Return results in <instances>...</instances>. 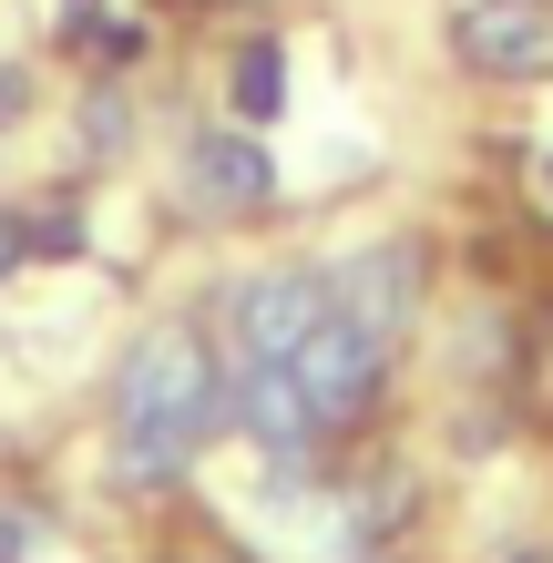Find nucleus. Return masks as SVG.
<instances>
[{
	"label": "nucleus",
	"instance_id": "obj_1",
	"mask_svg": "<svg viewBox=\"0 0 553 563\" xmlns=\"http://www.w3.org/2000/svg\"><path fill=\"white\" fill-rule=\"evenodd\" d=\"M225 420V389H215V358L195 328H154L134 339L113 379V441H123V482H175L195 451H206V430Z\"/></svg>",
	"mask_w": 553,
	"mask_h": 563
},
{
	"label": "nucleus",
	"instance_id": "obj_2",
	"mask_svg": "<svg viewBox=\"0 0 553 563\" xmlns=\"http://www.w3.org/2000/svg\"><path fill=\"white\" fill-rule=\"evenodd\" d=\"M379 358H389V339H369V328H360V318H339V308L308 328V349L287 358V369H298L318 430H349V420L379 400Z\"/></svg>",
	"mask_w": 553,
	"mask_h": 563
},
{
	"label": "nucleus",
	"instance_id": "obj_3",
	"mask_svg": "<svg viewBox=\"0 0 553 563\" xmlns=\"http://www.w3.org/2000/svg\"><path fill=\"white\" fill-rule=\"evenodd\" d=\"M451 52L493 82H543L553 73V0H462L451 11Z\"/></svg>",
	"mask_w": 553,
	"mask_h": 563
},
{
	"label": "nucleus",
	"instance_id": "obj_4",
	"mask_svg": "<svg viewBox=\"0 0 553 563\" xmlns=\"http://www.w3.org/2000/svg\"><path fill=\"white\" fill-rule=\"evenodd\" d=\"M225 318H236V349H246V369H287V358L308 349V328L329 318V277H308V267L246 277L236 297H225Z\"/></svg>",
	"mask_w": 553,
	"mask_h": 563
},
{
	"label": "nucleus",
	"instance_id": "obj_5",
	"mask_svg": "<svg viewBox=\"0 0 553 563\" xmlns=\"http://www.w3.org/2000/svg\"><path fill=\"white\" fill-rule=\"evenodd\" d=\"M329 308L360 318L369 339H400L410 308H420V246H360V256L329 277Z\"/></svg>",
	"mask_w": 553,
	"mask_h": 563
},
{
	"label": "nucleus",
	"instance_id": "obj_6",
	"mask_svg": "<svg viewBox=\"0 0 553 563\" xmlns=\"http://www.w3.org/2000/svg\"><path fill=\"white\" fill-rule=\"evenodd\" d=\"M185 195L206 216H256L277 195V164H267V144L256 134H195L185 144Z\"/></svg>",
	"mask_w": 553,
	"mask_h": 563
},
{
	"label": "nucleus",
	"instance_id": "obj_7",
	"mask_svg": "<svg viewBox=\"0 0 553 563\" xmlns=\"http://www.w3.org/2000/svg\"><path fill=\"white\" fill-rule=\"evenodd\" d=\"M246 430L277 451V472H298V461H308V441H318V410H308L298 369H246Z\"/></svg>",
	"mask_w": 553,
	"mask_h": 563
},
{
	"label": "nucleus",
	"instance_id": "obj_8",
	"mask_svg": "<svg viewBox=\"0 0 553 563\" xmlns=\"http://www.w3.org/2000/svg\"><path fill=\"white\" fill-rule=\"evenodd\" d=\"M277 103H287V52H277V42H246V52H236V113L267 123Z\"/></svg>",
	"mask_w": 553,
	"mask_h": 563
},
{
	"label": "nucleus",
	"instance_id": "obj_9",
	"mask_svg": "<svg viewBox=\"0 0 553 563\" xmlns=\"http://www.w3.org/2000/svg\"><path fill=\"white\" fill-rule=\"evenodd\" d=\"M134 144V103L123 92H82V154H123Z\"/></svg>",
	"mask_w": 553,
	"mask_h": 563
},
{
	"label": "nucleus",
	"instance_id": "obj_10",
	"mask_svg": "<svg viewBox=\"0 0 553 563\" xmlns=\"http://www.w3.org/2000/svg\"><path fill=\"white\" fill-rule=\"evenodd\" d=\"M31 543H42V522H31V512H0V563H31Z\"/></svg>",
	"mask_w": 553,
	"mask_h": 563
},
{
	"label": "nucleus",
	"instance_id": "obj_11",
	"mask_svg": "<svg viewBox=\"0 0 553 563\" xmlns=\"http://www.w3.org/2000/svg\"><path fill=\"white\" fill-rule=\"evenodd\" d=\"M21 256H42V246H31V225H21V216H0V267H21Z\"/></svg>",
	"mask_w": 553,
	"mask_h": 563
},
{
	"label": "nucleus",
	"instance_id": "obj_12",
	"mask_svg": "<svg viewBox=\"0 0 553 563\" xmlns=\"http://www.w3.org/2000/svg\"><path fill=\"white\" fill-rule=\"evenodd\" d=\"M21 103H31V82H21V73H0V123H11Z\"/></svg>",
	"mask_w": 553,
	"mask_h": 563
},
{
	"label": "nucleus",
	"instance_id": "obj_13",
	"mask_svg": "<svg viewBox=\"0 0 553 563\" xmlns=\"http://www.w3.org/2000/svg\"><path fill=\"white\" fill-rule=\"evenodd\" d=\"M185 563H246V553H185Z\"/></svg>",
	"mask_w": 553,
	"mask_h": 563
},
{
	"label": "nucleus",
	"instance_id": "obj_14",
	"mask_svg": "<svg viewBox=\"0 0 553 563\" xmlns=\"http://www.w3.org/2000/svg\"><path fill=\"white\" fill-rule=\"evenodd\" d=\"M543 195H553V164H543Z\"/></svg>",
	"mask_w": 553,
	"mask_h": 563
}]
</instances>
